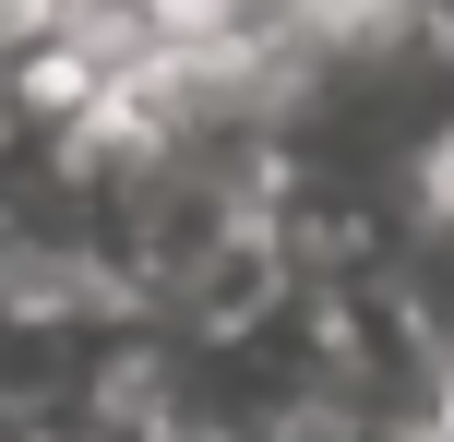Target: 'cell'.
<instances>
[{"mask_svg":"<svg viewBox=\"0 0 454 442\" xmlns=\"http://www.w3.org/2000/svg\"><path fill=\"white\" fill-rule=\"evenodd\" d=\"M347 287H359V299L454 383V191H442V180L407 191V204H383V228L359 239Z\"/></svg>","mask_w":454,"mask_h":442,"instance_id":"1","label":"cell"},{"mask_svg":"<svg viewBox=\"0 0 454 442\" xmlns=\"http://www.w3.org/2000/svg\"><path fill=\"white\" fill-rule=\"evenodd\" d=\"M419 442H454V395H442V407H431V430H419Z\"/></svg>","mask_w":454,"mask_h":442,"instance_id":"4","label":"cell"},{"mask_svg":"<svg viewBox=\"0 0 454 442\" xmlns=\"http://www.w3.org/2000/svg\"><path fill=\"white\" fill-rule=\"evenodd\" d=\"M395 12H407V24H419V36H431V48H442V60H454V0H395Z\"/></svg>","mask_w":454,"mask_h":442,"instance_id":"3","label":"cell"},{"mask_svg":"<svg viewBox=\"0 0 454 442\" xmlns=\"http://www.w3.org/2000/svg\"><path fill=\"white\" fill-rule=\"evenodd\" d=\"M263 442H419V430H383V419H335V407H311V419L263 430Z\"/></svg>","mask_w":454,"mask_h":442,"instance_id":"2","label":"cell"},{"mask_svg":"<svg viewBox=\"0 0 454 442\" xmlns=\"http://www.w3.org/2000/svg\"><path fill=\"white\" fill-rule=\"evenodd\" d=\"M442 191H454V156H442Z\"/></svg>","mask_w":454,"mask_h":442,"instance_id":"5","label":"cell"}]
</instances>
